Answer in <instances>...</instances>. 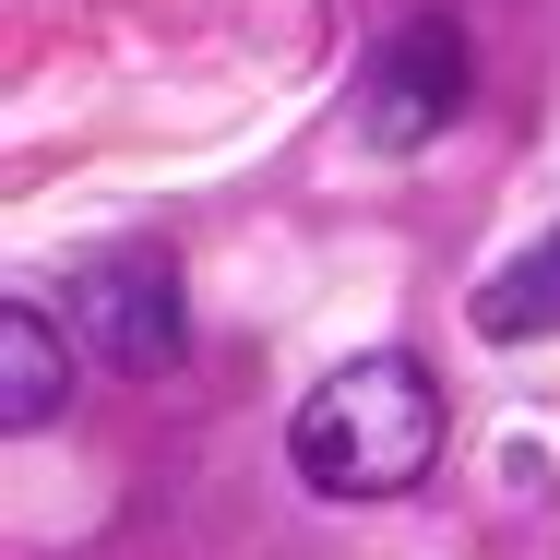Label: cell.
I'll return each instance as SVG.
<instances>
[{
  "label": "cell",
  "mask_w": 560,
  "mask_h": 560,
  "mask_svg": "<svg viewBox=\"0 0 560 560\" xmlns=\"http://www.w3.org/2000/svg\"><path fill=\"white\" fill-rule=\"evenodd\" d=\"M442 382L406 358V346H370V358H346L323 370L311 394H299V418H287V453H299V477L323 489V501H394V489H418L430 465H442Z\"/></svg>",
  "instance_id": "6da1fadb"
},
{
  "label": "cell",
  "mask_w": 560,
  "mask_h": 560,
  "mask_svg": "<svg viewBox=\"0 0 560 560\" xmlns=\"http://www.w3.org/2000/svg\"><path fill=\"white\" fill-rule=\"evenodd\" d=\"M465 108V36L453 24H394L358 72V143L370 155H418L442 143V119Z\"/></svg>",
  "instance_id": "7a4b0ae2"
},
{
  "label": "cell",
  "mask_w": 560,
  "mask_h": 560,
  "mask_svg": "<svg viewBox=\"0 0 560 560\" xmlns=\"http://www.w3.org/2000/svg\"><path fill=\"white\" fill-rule=\"evenodd\" d=\"M72 323L96 335L108 370L179 358V275H167V250H96V262L72 275Z\"/></svg>",
  "instance_id": "3957f363"
},
{
  "label": "cell",
  "mask_w": 560,
  "mask_h": 560,
  "mask_svg": "<svg viewBox=\"0 0 560 560\" xmlns=\"http://www.w3.org/2000/svg\"><path fill=\"white\" fill-rule=\"evenodd\" d=\"M60 406H72V358H60V335H48L36 299H12L0 311V418L12 430H48Z\"/></svg>",
  "instance_id": "277c9868"
},
{
  "label": "cell",
  "mask_w": 560,
  "mask_h": 560,
  "mask_svg": "<svg viewBox=\"0 0 560 560\" xmlns=\"http://www.w3.org/2000/svg\"><path fill=\"white\" fill-rule=\"evenodd\" d=\"M477 335H489V346L560 335V238H537L525 262H501V275L477 287Z\"/></svg>",
  "instance_id": "5b68a950"
}]
</instances>
